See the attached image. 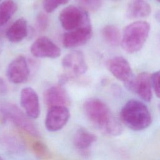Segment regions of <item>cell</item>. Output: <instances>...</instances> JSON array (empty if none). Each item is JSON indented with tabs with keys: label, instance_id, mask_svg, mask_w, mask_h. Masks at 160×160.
<instances>
[{
	"label": "cell",
	"instance_id": "17",
	"mask_svg": "<svg viewBox=\"0 0 160 160\" xmlns=\"http://www.w3.org/2000/svg\"><path fill=\"white\" fill-rule=\"evenodd\" d=\"M0 145L6 151L14 154H19L24 149L21 139L10 132H4L0 135Z\"/></svg>",
	"mask_w": 160,
	"mask_h": 160
},
{
	"label": "cell",
	"instance_id": "3",
	"mask_svg": "<svg viewBox=\"0 0 160 160\" xmlns=\"http://www.w3.org/2000/svg\"><path fill=\"white\" fill-rule=\"evenodd\" d=\"M9 121L29 136L37 138L39 136L38 129L16 104L2 101L0 102V122L4 123Z\"/></svg>",
	"mask_w": 160,
	"mask_h": 160
},
{
	"label": "cell",
	"instance_id": "29",
	"mask_svg": "<svg viewBox=\"0 0 160 160\" xmlns=\"http://www.w3.org/2000/svg\"><path fill=\"white\" fill-rule=\"evenodd\" d=\"M0 1H1V0H0Z\"/></svg>",
	"mask_w": 160,
	"mask_h": 160
},
{
	"label": "cell",
	"instance_id": "6",
	"mask_svg": "<svg viewBox=\"0 0 160 160\" xmlns=\"http://www.w3.org/2000/svg\"><path fill=\"white\" fill-rule=\"evenodd\" d=\"M106 66L116 79L123 82L128 89H131L135 77L129 63L126 59L121 56L113 57L108 59Z\"/></svg>",
	"mask_w": 160,
	"mask_h": 160
},
{
	"label": "cell",
	"instance_id": "11",
	"mask_svg": "<svg viewBox=\"0 0 160 160\" xmlns=\"http://www.w3.org/2000/svg\"><path fill=\"white\" fill-rule=\"evenodd\" d=\"M91 25L82 26L65 33L62 38L63 46L66 48H75L86 43L91 38Z\"/></svg>",
	"mask_w": 160,
	"mask_h": 160
},
{
	"label": "cell",
	"instance_id": "18",
	"mask_svg": "<svg viewBox=\"0 0 160 160\" xmlns=\"http://www.w3.org/2000/svg\"><path fill=\"white\" fill-rule=\"evenodd\" d=\"M97 140L96 136L88 129L81 128L78 129L73 138L75 147L81 151H86Z\"/></svg>",
	"mask_w": 160,
	"mask_h": 160
},
{
	"label": "cell",
	"instance_id": "2",
	"mask_svg": "<svg viewBox=\"0 0 160 160\" xmlns=\"http://www.w3.org/2000/svg\"><path fill=\"white\" fill-rule=\"evenodd\" d=\"M121 121L134 131H141L148 128L152 121L148 107L141 101L136 99L128 101L120 112Z\"/></svg>",
	"mask_w": 160,
	"mask_h": 160
},
{
	"label": "cell",
	"instance_id": "19",
	"mask_svg": "<svg viewBox=\"0 0 160 160\" xmlns=\"http://www.w3.org/2000/svg\"><path fill=\"white\" fill-rule=\"evenodd\" d=\"M17 9L18 6L13 0H4L0 4V27L8 22Z\"/></svg>",
	"mask_w": 160,
	"mask_h": 160
},
{
	"label": "cell",
	"instance_id": "26",
	"mask_svg": "<svg viewBox=\"0 0 160 160\" xmlns=\"http://www.w3.org/2000/svg\"><path fill=\"white\" fill-rule=\"evenodd\" d=\"M8 91V86L3 78H0V94H5Z\"/></svg>",
	"mask_w": 160,
	"mask_h": 160
},
{
	"label": "cell",
	"instance_id": "25",
	"mask_svg": "<svg viewBox=\"0 0 160 160\" xmlns=\"http://www.w3.org/2000/svg\"><path fill=\"white\" fill-rule=\"evenodd\" d=\"M151 88L153 89L156 96L159 98L160 89H159V72H154L151 76Z\"/></svg>",
	"mask_w": 160,
	"mask_h": 160
},
{
	"label": "cell",
	"instance_id": "15",
	"mask_svg": "<svg viewBox=\"0 0 160 160\" xmlns=\"http://www.w3.org/2000/svg\"><path fill=\"white\" fill-rule=\"evenodd\" d=\"M28 34L26 20L21 18L14 21L6 31V37L11 42H19L23 40Z\"/></svg>",
	"mask_w": 160,
	"mask_h": 160
},
{
	"label": "cell",
	"instance_id": "20",
	"mask_svg": "<svg viewBox=\"0 0 160 160\" xmlns=\"http://www.w3.org/2000/svg\"><path fill=\"white\" fill-rule=\"evenodd\" d=\"M102 36L105 41L109 45L116 46L119 44L121 34L119 29L114 25H107L102 29Z\"/></svg>",
	"mask_w": 160,
	"mask_h": 160
},
{
	"label": "cell",
	"instance_id": "27",
	"mask_svg": "<svg viewBox=\"0 0 160 160\" xmlns=\"http://www.w3.org/2000/svg\"><path fill=\"white\" fill-rule=\"evenodd\" d=\"M0 160H4V159L1 156H0Z\"/></svg>",
	"mask_w": 160,
	"mask_h": 160
},
{
	"label": "cell",
	"instance_id": "14",
	"mask_svg": "<svg viewBox=\"0 0 160 160\" xmlns=\"http://www.w3.org/2000/svg\"><path fill=\"white\" fill-rule=\"evenodd\" d=\"M131 91L135 92L142 99L149 102L152 99L151 76L146 72H141L134 78Z\"/></svg>",
	"mask_w": 160,
	"mask_h": 160
},
{
	"label": "cell",
	"instance_id": "8",
	"mask_svg": "<svg viewBox=\"0 0 160 160\" xmlns=\"http://www.w3.org/2000/svg\"><path fill=\"white\" fill-rule=\"evenodd\" d=\"M69 117L70 113L67 107L49 108L45 119V126L51 132L59 131L67 124Z\"/></svg>",
	"mask_w": 160,
	"mask_h": 160
},
{
	"label": "cell",
	"instance_id": "16",
	"mask_svg": "<svg viewBox=\"0 0 160 160\" xmlns=\"http://www.w3.org/2000/svg\"><path fill=\"white\" fill-rule=\"evenodd\" d=\"M151 12L150 5L144 0H130L127 8V16L138 19L148 17Z\"/></svg>",
	"mask_w": 160,
	"mask_h": 160
},
{
	"label": "cell",
	"instance_id": "24",
	"mask_svg": "<svg viewBox=\"0 0 160 160\" xmlns=\"http://www.w3.org/2000/svg\"><path fill=\"white\" fill-rule=\"evenodd\" d=\"M48 24V18L46 14L43 12L39 13L36 18V26L37 29L40 32L44 31Z\"/></svg>",
	"mask_w": 160,
	"mask_h": 160
},
{
	"label": "cell",
	"instance_id": "7",
	"mask_svg": "<svg viewBox=\"0 0 160 160\" xmlns=\"http://www.w3.org/2000/svg\"><path fill=\"white\" fill-rule=\"evenodd\" d=\"M6 76L9 81L15 84L26 82L29 76V69L26 58L19 56L14 59L8 65Z\"/></svg>",
	"mask_w": 160,
	"mask_h": 160
},
{
	"label": "cell",
	"instance_id": "21",
	"mask_svg": "<svg viewBox=\"0 0 160 160\" xmlns=\"http://www.w3.org/2000/svg\"><path fill=\"white\" fill-rule=\"evenodd\" d=\"M81 9L86 11H96L102 4V0H76Z\"/></svg>",
	"mask_w": 160,
	"mask_h": 160
},
{
	"label": "cell",
	"instance_id": "13",
	"mask_svg": "<svg viewBox=\"0 0 160 160\" xmlns=\"http://www.w3.org/2000/svg\"><path fill=\"white\" fill-rule=\"evenodd\" d=\"M46 104L49 108L54 106L67 107L70 104V98L64 88L60 85L49 87L44 94Z\"/></svg>",
	"mask_w": 160,
	"mask_h": 160
},
{
	"label": "cell",
	"instance_id": "10",
	"mask_svg": "<svg viewBox=\"0 0 160 160\" xmlns=\"http://www.w3.org/2000/svg\"><path fill=\"white\" fill-rule=\"evenodd\" d=\"M21 105L26 114L31 119H36L40 114L39 98L36 92L31 88H23L20 94Z\"/></svg>",
	"mask_w": 160,
	"mask_h": 160
},
{
	"label": "cell",
	"instance_id": "28",
	"mask_svg": "<svg viewBox=\"0 0 160 160\" xmlns=\"http://www.w3.org/2000/svg\"><path fill=\"white\" fill-rule=\"evenodd\" d=\"M158 1V2H159V0H157Z\"/></svg>",
	"mask_w": 160,
	"mask_h": 160
},
{
	"label": "cell",
	"instance_id": "22",
	"mask_svg": "<svg viewBox=\"0 0 160 160\" xmlns=\"http://www.w3.org/2000/svg\"><path fill=\"white\" fill-rule=\"evenodd\" d=\"M31 147L34 154L41 158L49 157V152L47 147L42 142L39 141H33L31 143Z\"/></svg>",
	"mask_w": 160,
	"mask_h": 160
},
{
	"label": "cell",
	"instance_id": "9",
	"mask_svg": "<svg viewBox=\"0 0 160 160\" xmlns=\"http://www.w3.org/2000/svg\"><path fill=\"white\" fill-rule=\"evenodd\" d=\"M31 52L37 58H57L61 55V50L51 40L45 36L38 38L31 46Z\"/></svg>",
	"mask_w": 160,
	"mask_h": 160
},
{
	"label": "cell",
	"instance_id": "12",
	"mask_svg": "<svg viewBox=\"0 0 160 160\" xmlns=\"http://www.w3.org/2000/svg\"><path fill=\"white\" fill-rule=\"evenodd\" d=\"M62 66L71 74L75 76L82 75L88 69L84 55L79 51H72L66 54L62 59Z\"/></svg>",
	"mask_w": 160,
	"mask_h": 160
},
{
	"label": "cell",
	"instance_id": "4",
	"mask_svg": "<svg viewBox=\"0 0 160 160\" xmlns=\"http://www.w3.org/2000/svg\"><path fill=\"white\" fill-rule=\"evenodd\" d=\"M149 30V23L144 21H136L127 26L121 39L122 49L130 54L139 51L144 44Z\"/></svg>",
	"mask_w": 160,
	"mask_h": 160
},
{
	"label": "cell",
	"instance_id": "5",
	"mask_svg": "<svg viewBox=\"0 0 160 160\" xmlns=\"http://www.w3.org/2000/svg\"><path fill=\"white\" fill-rule=\"evenodd\" d=\"M59 19L62 27L68 31L90 25L86 12L73 5L64 8L59 15Z\"/></svg>",
	"mask_w": 160,
	"mask_h": 160
},
{
	"label": "cell",
	"instance_id": "1",
	"mask_svg": "<svg viewBox=\"0 0 160 160\" xmlns=\"http://www.w3.org/2000/svg\"><path fill=\"white\" fill-rule=\"evenodd\" d=\"M83 110L88 119L102 132L113 136L122 133L121 124L101 100L98 98L87 99L84 102Z\"/></svg>",
	"mask_w": 160,
	"mask_h": 160
},
{
	"label": "cell",
	"instance_id": "23",
	"mask_svg": "<svg viewBox=\"0 0 160 160\" xmlns=\"http://www.w3.org/2000/svg\"><path fill=\"white\" fill-rule=\"evenodd\" d=\"M69 0H44L43 8L47 12H52L59 6L64 5L68 2Z\"/></svg>",
	"mask_w": 160,
	"mask_h": 160
}]
</instances>
